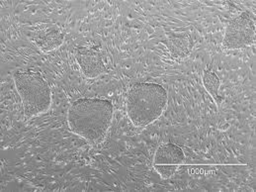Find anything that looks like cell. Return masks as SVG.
I'll return each mask as SVG.
<instances>
[{
    "label": "cell",
    "instance_id": "52a82bcc",
    "mask_svg": "<svg viewBox=\"0 0 256 192\" xmlns=\"http://www.w3.org/2000/svg\"><path fill=\"white\" fill-rule=\"evenodd\" d=\"M64 40V34L60 29H48L38 33L34 42L43 52H52L60 48Z\"/></svg>",
    "mask_w": 256,
    "mask_h": 192
},
{
    "label": "cell",
    "instance_id": "6da1fadb",
    "mask_svg": "<svg viewBox=\"0 0 256 192\" xmlns=\"http://www.w3.org/2000/svg\"><path fill=\"white\" fill-rule=\"evenodd\" d=\"M114 107L111 101L99 98H82L70 106V130L91 144L101 143L112 124Z\"/></svg>",
    "mask_w": 256,
    "mask_h": 192
},
{
    "label": "cell",
    "instance_id": "277c9868",
    "mask_svg": "<svg viewBox=\"0 0 256 192\" xmlns=\"http://www.w3.org/2000/svg\"><path fill=\"white\" fill-rule=\"evenodd\" d=\"M256 41V19L250 12L230 20L226 28L222 46L228 50H238L252 46Z\"/></svg>",
    "mask_w": 256,
    "mask_h": 192
},
{
    "label": "cell",
    "instance_id": "3957f363",
    "mask_svg": "<svg viewBox=\"0 0 256 192\" xmlns=\"http://www.w3.org/2000/svg\"><path fill=\"white\" fill-rule=\"evenodd\" d=\"M13 78L27 118L38 116L48 111L52 104V92L41 74L20 72H16Z\"/></svg>",
    "mask_w": 256,
    "mask_h": 192
},
{
    "label": "cell",
    "instance_id": "8992f818",
    "mask_svg": "<svg viewBox=\"0 0 256 192\" xmlns=\"http://www.w3.org/2000/svg\"><path fill=\"white\" fill-rule=\"evenodd\" d=\"M76 58L82 74L88 78H95L107 72L101 54L93 48H78Z\"/></svg>",
    "mask_w": 256,
    "mask_h": 192
},
{
    "label": "cell",
    "instance_id": "7a4b0ae2",
    "mask_svg": "<svg viewBox=\"0 0 256 192\" xmlns=\"http://www.w3.org/2000/svg\"><path fill=\"white\" fill-rule=\"evenodd\" d=\"M168 96L164 88L158 84H134L127 94L128 118L138 128H144L158 120L166 109Z\"/></svg>",
    "mask_w": 256,
    "mask_h": 192
},
{
    "label": "cell",
    "instance_id": "9c48e42d",
    "mask_svg": "<svg viewBox=\"0 0 256 192\" xmlns=\"http://www.w3.org/2000/svg\"><path fill=\"white\" fill-rule=\"evenodd\" d=\"M202 80H203V86L206 88V90L216 100V104L220 105L222 101V97L218 94L220 82V78H218V76L211 70H207L203 74Z\"/></svg>",
    "mask_w": 256,
    "mask_h": 192
},
{
    "label": "cell",
    "instance_id": "ba28073f",
    "mask_svg": "<svg viewBox=\"0 0 256 192\" xmlns=\"http://www.w3.org/2000/svg\"><path fill=\"white\" fill-rule=\"evenodd\" d=\"M168 47L172 58H185L192 50V41L188 36H177L168 40Z\"/></svg>",
    "mask_w": 256,
    "mask_h": 192
},
{
    "label": "cell",
    "instance_id": "5b68a950",
    "mask_svg": "<svg viewBox=\"0 0 256 192\" xmlns=\"http://www.w3.org/2000/svg\"><path fill=\"white\" fill-rule=\"evenodd\" d=\"M184 160L185 154L180 146L174 144H162L156 150L154 168L162 178L168 180L176 172Z\"/></svg>",
    "mask_w": 256,
    "mask_h": 192
}]
</instances>
